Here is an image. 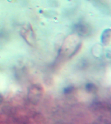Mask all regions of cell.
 Here are the masks:
<instances>
[{
	"label": "cell",
	"mask_w": 111,
	"mask_h": 124,
	"mask_svg": "<svg viewBox=\"0 0 111 124\" xmlns=\"http://www.w3.org/2000/svg\"><path fill=\"white\" fill-rule=\"evenodd\" d=\"M2 101H3V98H2V97L1 95H0V104L2 103Z\"/></svg>",
	"instance_id": "3957f363"
},
{
	"label": "cell",
	"mask_w": 111,
	"mask_h": 124,
	"mask_svg": "<svg viewBox=\"0 0 111 124\" xmlns=\"http://www.w3.org/2000/svg\"><path fill=\"white\" fill-rule=\"evenodd\" d=\"M73 90V87H68L66 88L65 89V93H70L72 92V90Z\"/></svg>",
	"instance_id": "7a4b0ae2"
},
{
	"label": "cell",
	"mask_w": 111,
	"mask_h": 124,
	"mask_svg": "<svg viewBox=\"0 0 111 124\" xmlns=\"http://www.w3.org/2000/svg\"><path fill=\"white\" fill-rule=\"evenodd\" d=\"M86 88L88 92H93L96 89V87L92 83H88L86 86Z\"/></svg>",
	"instance_id": "6da1fadb"
}]
</instances>
